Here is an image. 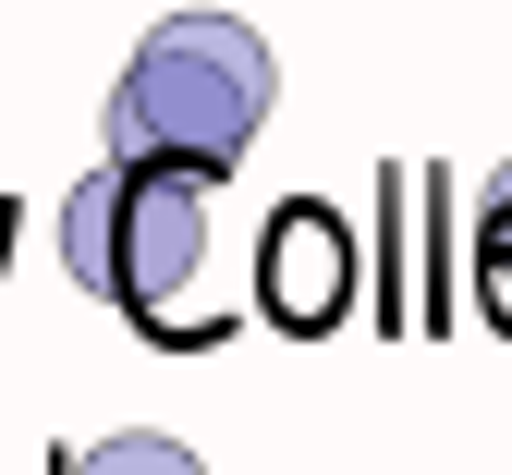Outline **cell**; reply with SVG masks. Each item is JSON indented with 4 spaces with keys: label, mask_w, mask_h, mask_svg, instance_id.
<instances>
[{
    "label": "cell",
    "mask_w": 512,
    "mask_h": 475,
    "mask_svg": "<svg viewBox=\"0 0 512 475\" xmlns=\"http://www.w3.org/2000/svg\"><path fill=\"white\" fill-rule=\"evenodd\" d=\"M269 98H281V61H269L256 25L171 13V25H147V49L122 61V86H110V159H171V171L220 183L256 147Z\"/></svg>",
    "instance_id": "obj_1"
},
{
    "label": "cell",
    "mask_w": 512,
    "mask_h": 475,
    "mask_svg": "<svg viewBox=\"0 0 512 475\" xmlns=\"http://www.w3.org/2000/svg\"><path fill=\"white\" fill-rule=\"evenodd\" d=\"M61 475H208L183 439H159V427H122V439H98V451H74Z\"/></svg>",
    "instance_id": "obj_5"
},
{
    "label": "cell",
    "mask_w": 512,
    "mask_h": 475,
    "mask_svg": "<svg viewBox=\"0 0 512 475\" xmlns=\"http://www.w3.org/2000/svg\"><path fill=\"white\" fill-rule=\"evenodd\" d=\"M476 293H488V317L512 329V159H500L488 195H476Z\"/></svg>",
    "instance_id": "obj_4"
},
{
    "label": "cell",
    "mask_w": 512,
    "mask_h": 475,
    "mask_svg": "<svg viewBox=\"0 0 512 475\" xmlns=\"http://www.w3.org/2000/svg\"><path fill=\"white\" fill-rule=\"evenodd\" d=\"M196 268H208V183L171 159H98L61 195V281L122 305L135 329H183L208 342L196 317Z\"/></svg>",
    "instance_id": "obj_2"
},
{
    "label": "cell",
    "mask_w": 512,
    "mask_h": 475,
    "mask_svg": "<svg viewBox=\"0 0 512 475\" xmlns=\"http://www.w3.org/2000/svg\"><path fill=\"white\" fill-rule=\"evenodd\" d=\"M256 305H269L281 329H342V305H354V232H342V208H281L269 220V268H256Z\"/></svg>",
    "instance_id": "obj_3"
}]
</instances>
